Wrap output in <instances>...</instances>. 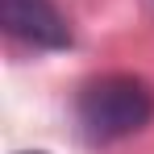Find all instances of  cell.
I'll use <instances>...</instances> for the list:
<instances>
[{
  "instance_id": "6da1fadb",
  "label": "cell",
  "mask_w": 154,
  "mask_h": 154,
  "mask_svg": "<svg viewBox=\"0 0 154 154\" xmlns=\"http://www.w3.org/2000/svg\"><path fill=\"white\" fill-rule=\"evenodd\" d=\"M75 121L79 133L88 142H121V137H133L154 121V88L142 75H100L92 83H83L75 100Z\"/></svg>"
},
{
  "instance_id": "7a4b0ae2",
  "label": "cell",
  "mask_w": 154,
  "mask_h": 154,
  "mask_svg": "<svg viewBox=\"0 0 154 154\" xmlns=\"http://www.w3.org/2000/svg\"><path fill=\"white\" fill-rule=\"evenodd\" d=\"M0 25L38 50H67L75 38L54 0H0Z\"/></svg>"
},
{
  "instance_id": "3957f363",
  "label": "cell",
  "mask_w": 154,
  "mask_h": 154,
  "mask_svg": "<svg viewBox=\"0 0 154 154\" xmlns=\"http://www.w3.org/2000/svg\"><path fill=\"white\" fill-rule=\"evenodd\" d=\"M33 154H38V150H33Z\"/></svg>"
}]
</instances>
